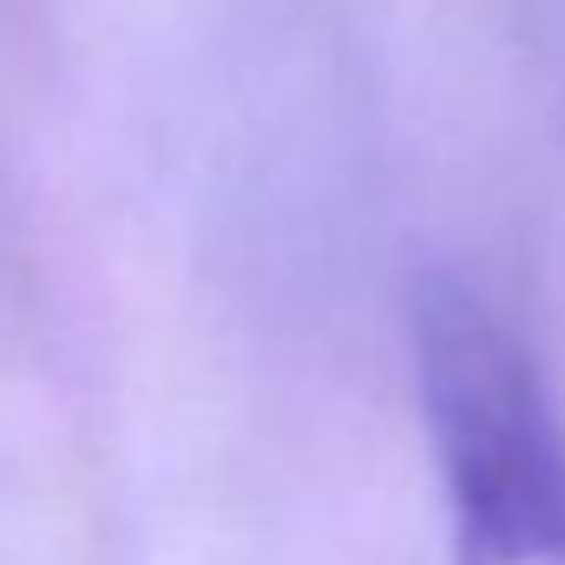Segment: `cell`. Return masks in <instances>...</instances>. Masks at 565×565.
<instances>
[{
  "label": "cell",
  "instance_id": "6da1fadb",
  "mask_svg": "<svg viewBox=\"0 0 565 565\" xmlns=\"http://www.w3.org/2000/svg\"><path fill=\"white\" fill-rule=\"evenodd\" d=\"M454 565H565V422L533 342L454 270L408 302Z\"/></svg>",
  "mask_w": 565,
  "mask_h": 565
}]
</instances>
